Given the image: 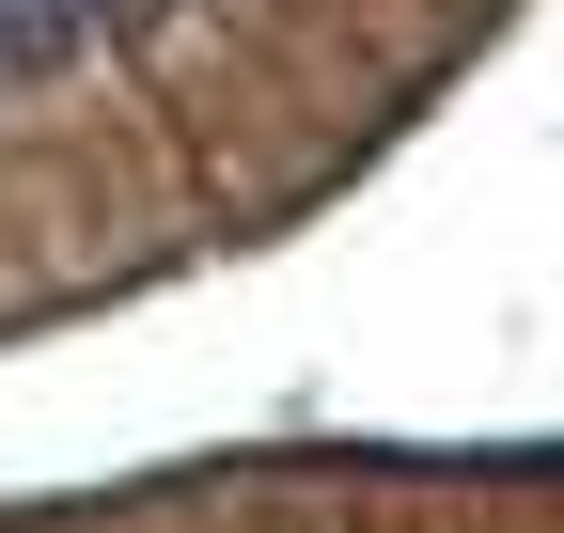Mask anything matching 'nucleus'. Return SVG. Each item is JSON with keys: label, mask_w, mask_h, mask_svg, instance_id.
Segmentation results:
<instances>
[{"label": "nucleus", "mask_w": 564, "mask_h": 533, "mask_svg": "<svg viewBox=\"0 0 564 533\" xmlns=\"http://www.w3.org/2000/svg\"><path fill=\"white\" fill-rule=\"evenodd\" d=\"M0 95H17V79H0Z\"/></svg>", "instance_id": "obj_1"}]
</instances>
